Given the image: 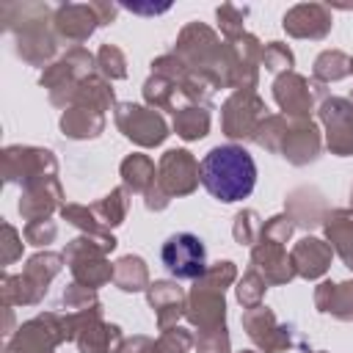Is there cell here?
Returning <instances> with one entry per match:
<instances>
[{"mask_svg": "<svg viewBox=\"0 0 353 353\" xmlns=\"http://www.w3.org/2000/svg\"><path fill=\"white\" fill-rule=\"evenodd\" d=\"M199 176L212 199L223 204H234L251 196L256 185V165L254 157L240 143H223V146H212L201 157Z\"/></svg>", "mask_w": 353, "mask_h": 353, "instance_id": "cell-1", "label": "cell"}, {"mask_svg": "<svg viewBox=\"0 0 353 353\" xmlns=\"http://www.w3.org/2000/svg\"><path fill=\"white\" fill-rule=\"evenodd\" d=\"M174 55L185 61V66L204 77L212 88H229V72H232V52L229 44L218 39L212 28L204 22H188L174 44Z\"/></svg>", "mask_w": 353, "mask_h": 353, "instance_id": "cell-2", "label": "cell"}, {"mask_svg": "<svg viewBox=\"0 0 353 353\" xmlns=\"http://www.w3.org/2000/svg\"><path fill=\"white\" fill-rule=\"evenodd\" d=\"M119 245V240L105 232V234H80L66 243L63 248V262L72 270L74 284H83L88 290H97L108 281H113L116 265H110L108 254Z\"/></svg>", "mask_w": 353, "mask_h": 353, "instance_id": "cell-3", "label": "cell"}, {"mask_svg": "<svg viewBox=\"0 0 353 353\" xmlns=\"http://www.w3.org/2000/svg\"><path fill=\"white\" fill-rule=\"evenodd\" d=\"M61 268H63V254L39 251L25 262L19 276L3 273V279H0L3 306H33V303H39L47 295L50 281L61 273Z\"/></svg>", "mask_w": 353, "mask_h": 353, "instance_id": "cell-4", "label": "cell"}, {"mask_svg": "<svg viewBox=\"0 0 353 353\" xmlns=\"http://www.w3.org/2000/svg\"><path fill=\"white\" fill-rule=\"evenodd\" d=\"M94 69H97V55H91L85 47H69L58 61H52L41 72L39 83H41V88H47L50 102L55 108H66V105L72 108L80 80L94 74Z\"/></svg>", "mask_w": 353, "mask_h": 353, "instance_id": "cell-5", "label": "cell"}, {"mask_svg": "<svg viewBox=\"0 0 353 353\" xmlns=\"http://www.w3.org/2000/svg\"><path fill=\"white\" fill-rule=\"evenodd\" d=\"M61 342H69L66 317L58 312H41L6 339V353H52Z\"/></svg>", "mask_w": 353, "mask_h": 353, "instance_id": "cell-6", "label": "cell"}, {"mask_svg": "<svg viewBox=\"0 0 353 353\" xmlns=\"http://www.w3.org/2000/svg\"><path fill=\"white\" fill-rule=\"evenodd\" d=\"M328 97L331 94L323 83L309 80L298 72H287L273 80V99L287 119H312V110H317Z\"/></svg>", "mask_w": 353, "mask_h": 353, "instance_id": "cell-7", "label": "cell"}, {"mask_svg": "<svg viewBox=\"0 0 353 353\" xmlns=\"http://www.w3.org/2000/svg\"><path fill=\"white\" fill-rule=\"evenodd\" d=\"M3 179L17 182L22 188L58 176V160L50 149L41 146H6L3 154Z\"/></svg>", "mask_w": 353, "mask_h": 353, "instance_id": "cell-8", "label": "cell"}, {"mask_svg": "<svg viewBox=\"0 0 353 353\" xmlns=\"http://www.w3.org/2000/svg\"><path fill=\"white\" fill-rule=\"evenodd\" d=\"M265 99L256 91H234L221 105V127L232 141H254L259 124L265 121Z\"/></svg>", "mask_w": 353, "mask_h": 353, "instance_id": "cell-9", "label": "cell"}, {"mask_svg": "<svg viewBox=\"0 0 353 353\" xmlns=\"http://www.w3.org/2000/svg\"><path fill=\"white\" fill-rule=\"evenodd\" d=\"M113 119H116V127L124 132V138H130L143 149H154L168 138L165 119L152 108H143L135 102H119L113 108Z\"/></svg>", "mask_w": 353, "mask_h": 353, "instance_id": "cell-10", "label": "cell"}, {"mask_svg": "<svg viewBox=\"0 0 353 353\" xmlns=\"http://www.w3.org/2000/svg\"><path fill=\"white\" fill-rule=\"evenodd\" d=\"M160 259L174 279H193L196 281L210 268L207 265V248H204L201 237H196L190 232L171 234L160 248Z\"/></svg>", "mask_w": 353, "mask_h": 353, "instance_id": "cell-11", "label": "cell"}, {"mask_svg": "<svg viewBox=\"0 0 353 353\" xmlns=\"http://www.w3.org/2000/svg\"><path fill=\"white\" fill-rule=\"evenodd\" d=\"M223 292L226 290L221 284H215L210 276L196 279L190 292H188V306H185L188 323L199 331L226 325V298H223Z\"/></svg>", "mask_w": 353, "mask_h": 353, "instance_id": "cell-12", "label": "cell"}, {"mask_svg": "<svg viewBox=\"0 0 353 353\" xmlns=\"http://www.w3.org/2000/svg\"><path fill=\"white\" fill-rule=\"evenodd\" d=\"M317 116L325 127V146L336 157L353 154V102L347 97H328L320 102Z\"/></svg>", "mask_w": 353, "mask_h": 353, "instance_id": "cell-13", "label": "cell"}, {"mask_svg": "<svg viewBox=\"0 0 353 353\" xmlns=\"http://www.w3.org/2000/svg\"><path fill=\"white\" fill-rule=\"evenodd\" d=\"M243 328L262 353H284L292 347V325L276 320L270 306H254L243 312Z\"/></svg>", "mask_w": 353, "mask_h": 353, "instance_id": "cell-14", "label": "cell"}, {"mask_svg": "<svg viewBox=\"0 0 353 353\" xmlns=\"http://www.w3.org/2000/svg\"><path fill=\"white\" fill-rule=\"evenodd\" d=\"M199 160L188 149H168L157 160V185L174 199L188 196L199 188Z\"/></svg>", "mask_w": 353, "mask_h": 353, "instance_id": "cell-15", "label": "cell"}, {"mask_svg": "<svg viewBox=\"0 0 353 353\" xmlns=\"http://www.w3.org/2000/svg\"><path fill=\"white\" fill-rule=\"evenodd\" d=\"M99 17L94 11V3H63L52 11V30L61 41H69L80 47L88 41V36L99 28Z\"/></svg>", "mask_w": 353, "mask_h": 353, "instance_id": "cell-16", "label": "cell"}, {"mask_svg": "<svg viewBox=\"0 0 353 353\" xmlns=\"http://www.w3.org/2000/svg\"><path fill=\"white\" fill-rule=\"evenodd\" d=\"M251 268L270 284V287H279V284H287L292 281L298 273H295V265H292V256L287 254V245L281 243H270L265 237H259L256 245H251Z\"/></svg>", "mask_w": 353, "mask_h": 353, "instance_id": "cell-17", "label": "cell"}, {"mask_svg": "<svg viewBox=\"0 0 353 353\" xmlns=\"http://www.w3.org/2000/svg\"><path fill=\"white\" fill-rule=\"evenodd\" d=\"M287 36L292 39H325L331 33V8L323 3H298L281 19Z\"/></svg>", "mask_w": 353, "mask_h": 353, "instance_id": "cell-18", "label": "cell"}, {"mask_svg": "<svg viewBox=\"0 0 353 353\" xmlns=\"http://www.w3.org/2000/svg\"><path fill=\"white\" fill-rule=\"evenodd\" d=\"M323 138L320 130L312 119H290L284 143H281V157L292 165H306L320 157Z\"/></svg>", "mask_w": 353, "mask_h": 353, "instance_id": "cell-19", "label": "cell"}, {"mask_svg": "<svg viewBox=\"0 0 353 353\" xmlns=\"http://www.w3.org/2000/svg\"><path fill=\"white\" fill-rule=\"evenodd\" d=\"M146 301L154 309L157 317V328L168 331L179 323V317H185V306H188V292L176 284V281H152L146 287Z\"/></svg>", "mask_w": 353, "mask_h": 353, "instance_id": "cell-20", "label": "cell"}, {"mask_svg": "<svg viewBox=\"0 0 353 353\" xmlns=\"http://www.w3.org/2000/svg\"><path fill=\"white\" fill-rule=\"evenodd\" d=\"M63 207V188L58 182V176H50V179H41V182H33L28 188H22V196H19V215L25 221H41V218H50L55 210Z\"/></svg>", "mask_w": 353, "mask_h": 353, "instance_id": "cell-21", "label": "cell"}, {"mask_svg": "<svg viewBox=\"0 0 353 353\" xmlns=\"http://www.w3.org/2000/svg\"><path fill=\"white\" fill-rule=\"evenodd\" d=\"M292 265H295V273L306 281H314L320 276H325V270L331 268V259H334V248L328 245V240H320L314 234H306L301 237L292 251Z\"/></svg>", "mask_w": 353, "mask_h": 353, "instance_id": "cell-22", "label": "cell"}, {"mask_svg": "<svg viewBox=\"0 0 353 353\" xmlns=\"http://www.w3.org/2000/svg\"><path fill=\"white\" fill-rule=\"evenodd\" d=\"M72 342L80 353H121L124 334L116 323H105L102 317L88 320L72 331Z\"/></svg>", "mask_w": 353, "mask_h": 353, "instance_id": "cell-23", "label": "cell"}, {"mask_svg": "<svg viewBox=\"0 0 353 353\" xmlns=\"http://www.w3.org/2000/svg\"><path fill=\"white\" fill-rule=\"evenodd\" d=\"M328 212H331V210H328V204H325V196H323L317 188L303 185V188L290 190V196H287V215H290V221H292L295 226H301V229H314V226H320Z\"/></svg>", "mask_w": 353, "mask_h": 353, "instance_id": "cell-24", "label": "cell"}, {"mask_svg": "<svg viewBox=\"0 0 353 353\" xmlns=\"http://www.w3.org/2000/svg\"><path fill=\"white\" fill-rule=\"evenodd\" d=\"M14 50L30 66H44L47 69L55 50H58V36L47 25H36V28H28V30L17 33V47Z\"/></svg>", "mask_w": 353, "mask_h": 353, "instance_id": "cell-25", "label": "cell"}, {"mask_svg": "<svg viewBox=\"0 0 353 353\" xmlns=\"http://www.w3.org/2000/svg\"><path fill=\"white\" fill-rule=\"evenodd\" d=\"M314 306L323 314L353 323V281H320L314 290Z\"/></svg>", "mask_w": 353, "mask_h": 353, "instance_id": "cell-26", "label": "cell"}, {"mask_svg": "<svg viewBox=\"0 0 353 353\" xmlns=\"http://www.w3.org/2000/svg\"><path fill=\"white\" fill-rule=\"evenodd\" d=\"M323 229L334 254H339V259L353 270V210H331Z\"/></svg>", "mask_w": 353, "mask_h": 353, "instance_id": "cell-27", "label": "cell"}, {"mask_svg": "<svg viewBox=\"0 0 353 353\" xmlns=\"http://www.w3.org/2000/svg\"><path fill=\"white\" fill-rule=\"evenodd\" d=\"M61 130H63V135L72 138V141L97 138V135L105 130V113L91 110V108H83V105H72V108H66L63 116H61Z\"/></svg>", "mask_w": 353, "mask_h": 353, "instance_id": "cell-28", "label": "cell"}, {"mask_svg": "<svg viewBox=\"0 0 353 353\" xmlns=\"http://www.w3.org/2000/svg\"><path fill=\"white\" fill-rule=\"evenodd\" d=\"M119 174H121V185L127 188V193H146L154 182H157V168H154V160L149 154H127L119 165Z\"/></svg>", "mask_w": 353, "mask_h": 353, "instance_id": "cell-29", "label": "cell"}, {"mask_svg": "<svg viewBox=\"0 0 353 353\" xmlns=\"http://www.w3.org/2000/svg\"><path fill=\"white\" fill-rule=\"evenodd\" d=\"M72 105H83V108H91V110H99V113L113 110L116 108V94H113L110 80H105L99 72L83 77L77 91H74Z\"/></svg>", "mask_w": 353, "mask_h": 353, "instance_id": "cell-30", "label": "cell"}, {"mask_svg": "<svg viewBox=\"0 0 353 353\" xmlns=\"http://www.w3.org/2000/svg\"><path fill=\"white\" fill-rule=\"evenodd\" d=\"M50 6L44 3H6L0 8V17L6 22V30L8 33H22L28 28H36V25H47L50 19Z\"/></svg>", "mask_w": 353, "mask_h": 353, "instance_id": "cell-31", "label": "cell"}, {"mask_svg": "<svg viewBox=\"0 0 353 353\" xmlns=\"http://www.w3.org/2000/svg\"><path fill=\"white\" fill-rule=\"evenodd\" d=\"M116 270H113V284L121 290V292H146V287L152 284L149 281V268L141 256L135 254H127L121 259L113 262Z\"/></svg>", "mask_w": 353, "mask_h": 353, "instance_id": "cell-32", "label": "cell"}, {"mask_svg": "<svg viewBox=\"0 0 353 353\" xmlns=\"http://www.w3.org/2000/svg\"><path fill=\"white\" fill-rule=\"evenodd\" d=\"M174 132L182 141H199L210 132V108L201 105H182L174 113Z\"/></svg>", "mask_w": 353, "mask_h": 353, "instance_id": "cell-33", "label": "cell"}, {"mask_svg": "<svg viewBox=\"0 0 353 353\" xmlns=\"http://www.w3.org/2000/svg\"><path fill=\"white\" fill-rule=\"evenodd\" d=\"M312 74L317 83H336V80H345L347 74H353V58L345 55L342 50H323L317 58H314V66H312Z\"/></svg>", "mask_w": 353, "mask_h": 353, "instance_id": "cell-34", "label": "cell"}, {"mask_svg": "<svg viewBox=\"0 0 353 353\" xmlns=\"http://www.w3.org/2000/svg\"><path fill=\"white\" fill-rule=\"evenodd\" d=\"M143 99L152 110H171L176 113V102L182 99L179 94V85L168 77H160V74H149V80L143 83Z\"/></svg>", "mask_w": 353, "mask_h": 353, "instance_id": "cell-35", "label": "cell"}, {"mask_svg": "<svg viewBox=\"0 0 353 353\" xmlns=\"http://www.w3.org/2000/svg\"><path fill=\"white\" fill-rule=\"evenodd\" d=\"M127 196H130V193H127V188H124V185H119V188H113L108 196H102L97 204H91L94 215L102 221V226H105V229H113V226L124 223L127 210H130V199H127Z\"/></svg>", "mask_w": 353, "mask_h": 353, "instance_id": "cell-36", "label": "cell"}, {"mask_svg": "<svg viewBox=\"0 0 353 353\" xmlns=\"http://www.w3.org/2000/svg\"><path fill=\"white\" fill-rule=\"evenodd\" d=\"M61 306H63V314H97V312H102L97 290H88L83 284H69L61 295Z\"/></svg>", "mask_w": 353, "mask_h": 353, "instance_id": "cell-37", "label": "cell"}, {"mask_svg": "<svg viewBox=\"0 0 353 353\" xmlns=\"http://www.w3.org/2000/svg\"><path fill=\"white\" fill-rule=\"evenodd\" d=\"M287 127H290V119L281 113L276 116H265V121L259 124L256 130V138L254 143H259L265 152H279L281 154V143H284V135H287Z\"/></svg>", "mask_w": 353, "mask_h": 353, "instance_id": "cell-38", "label": "cell"}, {"mask_svg": "<svg viewBox=\"0 0 353 353\" xmlns=\"http://www.w3.org/2000/svg\"><path fill=\"white\" fill-rule=\"evenodd\" d=\"M268 287H270V284H268V281H265L254 268H248V270L237 279V287H234L240 306H243V309L262 306V298H265V290H268Z\"/></svg>", "mask_w": 353, "mask_h": 353, "instance_id": "cell-39", "label": "cell"}, {"mask_svg": "<svg viewBox=\"0 0 353 353\" xmlns=\"http://www.w3.org/2000/svg\"><path fill=\"white\" fill-rule=\"evenodd\" d=\"M97 72L105 80H124L127 77V58L116 44H102L97 50Z\"/></svg>", "mask_w": 353, "mask_h": 353, "instance_id": "cell-40", "label": "cell"}, {"mask_svg": "<svg viewBox=\"0 0 353 353\" xmlns=\"http://www.w3.org/2000/svg\"><path fill=\"white\" fill-rule=\"evenodd\" d=\"M61 218H63L66 223L77 226L83 234H105V232H110V229L102 226V221H99V218L94 215V210L85 207V204H63V207H61Z\"/></svg>", "mask_w": 353, "mask_h": 353, "instance_id": "cell-41", "label": "cell"}, {"mask_svg": "<svg viewBox=\"0 0 353 353\" xmlns=\"http://www.w3.org/2000/svg\"><path fill=\"white\" fill-rule=\"evenodd\" d=\"M262 226L265 221L259 218L256 210H240L234 215V223H232V234L240 245H256L259 237H262Z\"/></svg>", "mask_w": 353, "mask_h": 353, "instance_id": "cell-42", "label": "cell"}, {"mask_svg": "<svg viewBox=\"0 0 353 353\" xmlns=\"http://www.w3.org/2000/svg\"><path fill=\"white\" fill-rule=\"evenodd\" d=\"M262 66L279 77V74L292 72L295 55L284 41H268V44H262Z\"/></svg>", "mask_w": 353, "mask_h": 353, "instance_id": "cell-43", "label": "cell"}, {"mask_svg": "<svg viewBox=\"0 0 353 353\" xmlns=\"http://www.w3.org/2000/svg\"><path fill=\"white\" fill-rule=\"evenodd\" d=\"M245 14H248V8H240V6H232V3H223V6L215 11L223 41H234V39H240V36L245 33V30H243Z\"/></svg>", "mask_w": 353, "mask_h": 353, "instance_id": "cell-44", "label": "cell"}, {"mask_svg": "<svg viewBox=\"0 0 353 353\" xmlns=\"http://www.w3.org/2000/svg\"><path fill=\"white\" fill-rule=\"evenodd\" d=\"M199 353H232V339L226 325H215L207 331H196V345Z\"/></svg>", "mask_w": 353, "mask_h": 353, "instance_id": "cell-45", "label": "cell"}, {"mask_svg": "<svg viewBox=\"0 0 353 353\" xmlns=\"http://www.w3.org/2000/svg\"><path fill=\"white\" fill-rule=\"evenodd\" d=\"M22 237H25L28 245H50V243L58 237V223L50 221V218L28 221L25 229H22Z\"/></svg>", "mask_w": 353, "mask_h": 353, "instance_id": "cell-46", "label": "cell"}, {"mask_svg": "<svg viewBox=\"0 0 353 353\" xmlns=\"http://www.w3.org/2000/svg\"><path fill=\"white\" fill-rule=\"evenodd\" d=\"M193 345H196V336H193L188 328H179V325L163 331L160 339H157V347H160L163 353H188Z\"/></svg>", "mask_w": 353, "mask_h": 353, "instance_id": "cell-47", "label": "cell"}, {"mask_svg": "<svg viewBox=\"0 0 353 353\" xmlns=\"http://www.w3.org/2000/svg\"><path fill=\"white\" fill-rule=\"evenodd\" d=\"M152 74L168 77V80H174V83H182V80L190 74V69L185 66V61H182L179 55L168 52V55H160V58L152 61Z\"/></svg>", "mask_w": 353, "mask_h": 353, "instance_id": "cell-48", "label": "cell"}, {"mask_svg": "<svg viewBox=\"0 0 353 353\" xmlns=\"http://www.w3.org/2000/svg\"><path fill=\"white\" fill-rule=\"evenodd\" d=\"M292 232H295V223L290 221V215H287V212L268 218V221H265V226H262V237H265V240H270V243H281V245H287V243H290Z\"/></svg>", "mask_w": 353, "mask_h": 353, "instance_id": "cell-49", "label": "cell"}, {"mask_svg": "<svg viewBox=\"0 0 353 353\" xmlns=\"http://www.w3.org/2000/svg\"><path fill=\"white\" fill-rule=\"evenodd\" d=\"M0 226H3V243H0L3 245V254H0V259H3V265H14L22 256V245H25L22 243V234L8 221H3Z\"/></svg>", "mask_w": 353, "mask_h": 353, "instance_id": "cell-50", "label": "cell"}, {"mask_svg": "<svg viewBox=\"0 0 353 353\" xmlns=\"http://www.w3.org/2000/svg\"><path fill=\"white\" fill-rule=\"evenodd\" d=\"M143 204H146V210H152V212H163V210L171 204V196L154 182V185L143 193Z\"/></svg>", "mask_w": 353, "mask_h": 353, "instance_id": "cell-51", "label": "cell"}, {"mask_svg": "<svg viewBox=\"0 0 353 353\" xmlns=\"http://www.w3.org/2000/svg\"><path fill=\"white\" fill-rule=\"evenodd\" d=\"M121 353H163L160 347H157V342L154 339H149V336H132V339H124V347H121Z\"/></svg>", "mask_w": 353, "mask_h": 353, "instance_id": "cell-52", "label": "cell"}, {"mask_svg": "<svg viewBox=\"0 0 353 353\" xmlns=\"http://www.w3.org/2000/svg\"><path fill=\"white\" fill-rule=\"evenodd\" d=\"M121 8H127V11H132V14H163V11H168V3H163V6H149V3H124Z\"/></svg>", "mask_w": 353, "mask_h": 353, "instance_id": "cell-53", "label": "cell"}, {"mask_svg": "<svg viewBox=\"0 0 353 353\" xmlns=\"http://www.w3.org/2000/svg\"><path fill=\"white\" fill-rule=\"evenodd\" d=\"M94 11H97L102 25H110L116 19V14H119V6H113V3H94Z\"/></svg>", "mask_w": 353, "mask_h": 353, "instance_id": "cell-54", "label": "cell"}, {"mask_svg": "<svg viewBox=\"0 0 353 353\" xmlns=\"http://www.w3.org/2000/svg\"><path fill=\"white\" fill-rule=\"evenodd\" d=\"M347 99H350V102H353V91H350V97H347Z\"/></svg>", "mask_w": 353, "mask_h": 353, "instance_id": "cell-55", "label": "cell"}, {"mask_svg": "<svg viewBox=\"0 0 353 353\" xmlns=\"http://www.w3.org/2000/svg\"><path fill=\"white\" fill-rule=\"evenodd\" d=\"M243 353H256V350H243Z\"/></svg>", "mask_w": 353, "mask_h": 353, "instance_id": "cell-56", "label": "cell"}, {"mask_svg": "<svg viewBox=\"0 0 353 353\" xmlns=\"http://www.w3.org/2000/svg\"><path fill=\"white\" fill-rule=\"evenodd\" d=\"M306 353H312V350H306Z\"/></svg>", "mask_w": 353, "mask_h": 353, "instance_id": "cell-57", "label": "cell"}]
</instances>
